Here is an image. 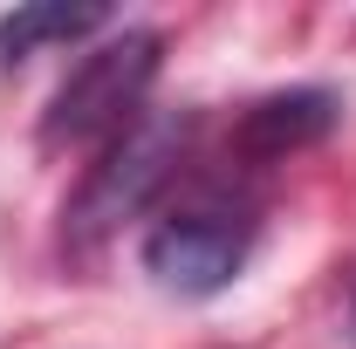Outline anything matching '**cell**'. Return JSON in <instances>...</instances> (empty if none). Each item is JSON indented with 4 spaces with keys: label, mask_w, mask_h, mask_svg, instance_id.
Returning <instances> with one entry per match:
<instances>
[{
    "label": "cell",
    "mask_w": 356,
    "mask_h": 349,
    "mask_svg": "<svg viewBox=\"0 0 356 349\" xmlns=\"http://www.w3.org/2000/svg\"><path fill=\"white\" fill-rule=\"evenodd\" d=\"M158 62H165V42L151 28H124L110 42L83 48V62L62 76L55 103L42 117V144H110L124 137L144 117V89L158 83Z\"/></svg>",
    "instance_id": "obj_1"
},
{
    "label": "cell",
    "mask_w": 356,
    "mask_h": 349,
    "mask_svg": "<svg viewBox=\"0 0 356 349\" xmlns=\"http://www.w3.org/2000/svg\"><path fill=\"white\" fill-rule=\"evenodd\" d=\"M110 14L103 7H21V14H7L0 21V55L7 62H28V55H42V48L55 42H83V35H96Z\"/></svg>",
    "instance_id": "obj_5"
},
{
    "label": "cell",
    "mask_w": 356,
    "mask_h": 349,
    "mask_svg": "<svg viewBox=\"0 0 356 349\" xmlns=\"http://www.w3.org/2000/svg\"><path fill=\"white\" fill-rule=\"evenodd\" d=\"M336 117H343V103H336L329 89H281V96H261V103L240 117L233 144H240L247 158H288V151L322 144V137L336 131Z\"/></svg>",
    "instance_id": "obj_4"
},
{
    "label": "cell",
    "mask_w": 356,
    "mask_h": 349,
    "mask_svg": "<svg viewBox=\"0 0 356 349\" xmlns=\"http://www.w3.org/2000/svg\"><path fill=\"white\" fill-rule=\"evenodd\" d=\"M178 151H185V117H178V110H144L124 137H110L103 165L89 172L83 199H76V213H69V233H76V240H96V233L137 219L172 185Z\"/></svg>",
    "instance_id": "obj_2"
},
{
    "label": "cell",
    "mask_w": 356,
    "mask_h": 349,
    "mask_svg": "<svg viewBox=\"0 0 356 349\" xmlns=\"http://www.w3.org/2000/svg\"><path fill=\"white\" fill-rule=\"evenodd\" d=\"M247 254H254V219L213 213V206L172 213V219H158V226L144 233V274H151L165 295H185V302L220 295L226 281L247 267Z\"/></svg>",
    "instance_id": "obj_3"
},
{
    "label": "cell",
    "mask_w": 356,
    "mask_h": 349,
    "mask_svg": "<svg viewBox=\"0 0 356 349\" xmlns=\"http://www.w3.org/2000/svg\"><path fill=\"white\" fill-rule=\"evenodd\" d=\"M350 343H356V302H350Z\"/></svg>",
    "instance_id": "obj_6"
}]
</instances>
